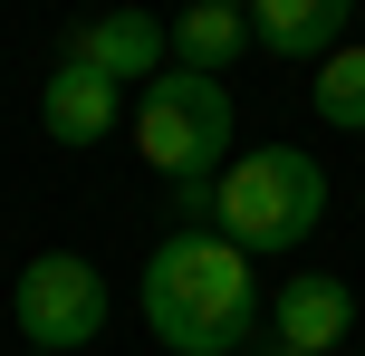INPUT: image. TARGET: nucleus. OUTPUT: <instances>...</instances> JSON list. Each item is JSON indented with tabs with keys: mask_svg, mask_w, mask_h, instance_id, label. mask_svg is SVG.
Returning a JSON list of instances; mask_svg holds the SVG:
<instances>
[{
	"mask_svg": "<svg viewBox=\"0 0 365 356\" xmlns=\"http://www.w3.org/2000/svg\"><path fill=\"white\" fill-rule=\"evenodd\" d=\"M135 299H145V327L173 356H240L250 327H259V280H250V260H240L221 231H173V241H154Z\"/></svg>",
	"mask_w": 365,
	"mask_h": 356,
	"instance_id": "nucleus-1",
	"label": "nucleus"
},
{
	"mask_svg": "<svg viewBox=\"0 0 365 356\" xmlns=\"http://www.w3.org/2000/svg\"><path fill=\"white\" fill-rule=\"evenodd\" d=\"M317 222H327V164L298 145H250L212 183V231L240 260H289Z\"/></svg>",
	"mask_w": 365,
	"mask_h": 356,
	"instance_id": "nucleus-2",
	"label": "nucleus"
},
{
	"mask_svg": "<svg viewBox=\"0 0 365 356\" xmlns=\"http://www.w3.org/2000/svg\"><path fill=\"white\" fill-rule=\"evenodd\" d=\"M231 135H240V106L221 77H192V68H164L135 87V154H145L164 183H221L231 164Z\"/></svg>",
	"mask_w": 365,
	"mask_h": 356,
	"instance_id": "nucleus-3",
	"label": "nucleus"
},
{
	"mask_svg": "<svg viewBox=\"0 0 365 356\" xmlns=\"http://www.w3.org/2000/svg\"><path fill=\"white\" fill-rule=\"evenodd\" d=\"M10 318H19V337H29V356H77L106 327V270H96L87 250H38V260H19Z\"/></svg>",
	"mask_w": 365,
	"mask_h": 356,
	"instance_id": "nucleus-4",
	"label": "nucleus"
},
{
	"mask_svg": "<svg viewBox=\"0 0 365 356\" xmlns=\"http://www.w3.org/2000/svg\"><path fill=\"white\" fill-rule=\"evenodd\" d=\"M68 58L77 68H96L106 87H145V77H164V19L154 10H87L68 29Z\"/></svg>",
	"mask_w": 365,
	"mask_h": 356,
	"instance_id": "nucleus-5",
	"label": "nucleus"
},
{
	"mask_svg": "<svg viewBox=\"0 0 365 356\" xmlns=\"http://www.w3.org/2000/svg\"><path fill=\"white\" fill-rule=\"evenodd\" d=\"M269 327H279V347H308V356H336L356 337V289L336 280V270H298L289 289L269 299Z\"/></svg>",
	"mask_w": 365,
	"mask_h": 356,
	"instance_id": "nucleus-6",
	"label": "nucleus"
},
{
	"mask_svg": "<svg viewBox=\"0 0 365 356\" xmlns=\"http://www.w3.org/2000/svg\"><path fill=\"white\" fill-rule=\"evenodd\" d=\"M346 29H356V0H250V49H269L279 68L289 58H327V49H346Z\"/></svg>",
	"mask_w": 365,
	"mask_h": 356,
	"instance_id": "nucleus-7",
	"label": "nucleus"
},
{
	"mask_svg": "<svg viewBox=\"0 0 365 356\" xmlns=\"http://www.w3.org/2000/svg\"><path fill=\"white\" fill-rule=\"evenodd\" d=\"M115 116H125V87H106V77L77 68V58L48 68V87H38V126H48V145H106Z\"/></svg>",
	"mask_w": 365,
	"mask_h": 356,
	"instance_id": "nucleus-8",
	"label": "nucleus"
},
{
	"mask_svg": "<svg viewBox=\"0 0 365 356\" xmlns=\"http://www.w3.org/2000/svg\"><path fill=\"white\" fill-rule=\"evenodd\" d=\"M164 49H173V68L221 77L231 58H250V10H212V0H192L182 19H164Z\"/></svg>",
	"mask_w": 365,
	"mask_h": 356,
	"instance_id": "nucleus-9",
	"label": "nucleus"
},
{
	"mask_svg": "<svg viewBox=\"0 0 365 356\" xmlns=\"http://www.w3.org/2000/svg\"><path fill=\"white\" fill-rule=\"evenodd\" d=\"M317 126L365 135V39H346V49L317 58Z\"/></svg>",
	"mask_w": 365,
	"mask_h": 356,
	"instance_id": "nucleus-10",
	"label": "nucleus"
},
{
	"mask_svg": "<svg viewBox=\"0 0 365 356\" xmlns=\"http://www.w3.org/2000/svg\"><path fill=\"white\" fill-rule=\"evenodd\" d=\"M259 356H308V347H259Z\"/></svg>",
	"mask_w": 365,
	"mask_h": 356,
	"instance_id": "nucleus-11",
	"label": "nucleus"
},
{
	"mask_svg": "<svg viewBox=\"0 0 365 356\" xmlns=\"http://www.w3.org/2000/svg\"><path fill=\"white\" fill-rule=\"evenodd\" d=\"M212 10H250V0H212Z\"/></svg>",
	"mask_w": 365,
	"mask_h": 356,
	"instance_id": "nucleus-12",
	"label": "nucleus"
}]
</instances>
